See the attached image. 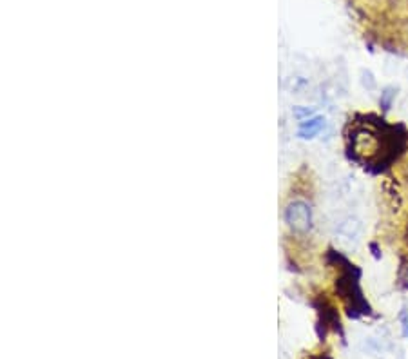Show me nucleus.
<instances>
[{"label": "nucleus", "mask_w": 408, "mask_h": 359, "mask_svg": "<svg viewBox=\"0 0 408 359\" xmlns=\"http://www.w3.org/2000/svg\"><path fill=\"white\" fill-rule=\"evenodd\" d=\"M287 222L292 229L299 232H305L310 229V223H312V216H310V209L307 205L298 201V204H292L287 209Z\"/></svg>", "instance_id": "nucleus-1"}, {"label": "nucleus", "mask_w": 408, "mask_h": 359, "mask_svg": "<svg viewBox=\"0 0 408 359\" xmlns=\"http://www.w3.org/2000/svg\"><path fill=\"white\" fill-rule=\"evenodd\" d=\"M322 129H323V120L314 119V120H310V122H305L303 125H301V129H299V132H301V137L303 138H310V137H314V135H317Z\"/></svg>", "instance_id": "nucleus-2"}, {"label": "nucleus", "mask_w": 408, "mask_h": 359, "mask_svg": "<svg viewBox=\"0 0 408 359\" xmlns=\"http://www.w3.org/2000/svg\"><path fill=\"white\" fill-rule=\"evenodd\" d=\"M398 282H399V285L403 287V289H408V258H405L403 261H401Z\"/></svg>", "instance_id": "nucleus-3"}, {"label": "nucleus", "mask_w": 408, "mask_h": 359, "mask_svg": "<svg viewBox=\"0 0 408 359\" xmlns=\"http://www.w3.org/2000/svg\"><path fill=\"white\" fill-rule=\"evenodd\" d=\"M392 98H394V93H392V89H386L385 95H383V105H385V109H388L390 107V102H392Z\"/></svg>", "instance_id": "nucleus-4"}, {"label": "nucleus", "mask_w": 408, "mask_h": 359, "mask_svg": "<svg viewBox=\"0 0 408 359\" xmlns=\"http://www.w3.org/2000/svg\"><path fill=\"white\" fill-rule=\"evenodd\" d=\"M403 328H405V336H408V319L403 321Z\"/></svg>", "instance_id": "nucleus-5"}, {"label": "nucleus", "mask_w": 408, "mask_h": 359, "mask_svg": "<svg viewBox=\"0 0 408 359\" xmlns=\"http://www.w3.org/2000/svg\"><path fill=\"white\" fill-rule=\"evenodd\" d=\"M316 359H332V358H328V356H319V358H316Z\"/></svg>", "instance_id": "nucleus-6"}]
</instances>
